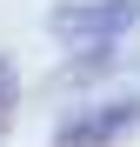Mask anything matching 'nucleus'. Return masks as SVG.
<instances>
[{"instance_id": "obj_1", "label": "nucleus", "mask_w": 140, "mask_h": 147, "mask_svg": "<svg viewBox=\"0 0 140 147\" xmlns=\"http://www.w3.org/2000/svg\"><path fill=\"white\" fill-rule=\"evenodd\" d=\"M47 27H54V40H67V47L100 54L107 40H120V34L140 27V0H60V7L47 13Z\"/></svg>"}, {"instance_id": "obj_2", "label": "nucleus", "mask_w": 140, "mask_h": 147, "mask_svg": "<svg viewBox=\"0 0 140 147\" xmlns=\"http://www.w3.org/2000/svg\"><path fill=\"white\" fill-rule=\"evenodd\" d=\"M133 134H140V94H120V100H100V107L67 114L47 147H127Z\"/></svg>"}, {"instance_id": "obj_3", "label": "nucleus", "mask_w": 140, "mask_h": 147, "mask_svg": "<svg viewBox=\"0 0 140 147\" xmlns=\"http://www.w3.org/2000/svg\"><path fill=\"white\" fill-rule=\"evenodd\" d=\"M13 114H20V67L0 54V140L13 134Z\"/></svg>"}]
</instances>
